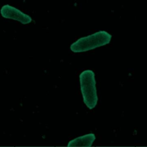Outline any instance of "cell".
<instances>
[{
	"label": "cell",
	"instance_id": "6da1fadb",
	"mask_svg": "<svg viewBox=\"0 0 147 147\" xmlns=\"http://www.w3.org/2000/svg\"><path fill=\"white\" fill-rule=\"evenodd\" d=\"M111 35L106 31H99L90 36L82 37L71 44V50L74 52H86L109 44Z\"/></svg>",
	"mask_w": 147,
	"mask_h": 147
},
{
	"label": "cell",
	"instance_id": "7a4b0ae2",
	"mask_svg": "<svg viewBox=\"0 0 147 147\" xmlns=\"http://www.w3.org/2000/svg\"><path fill=\"white\" fill-rule=\"evenodd\" d=\"M79 80L83 101L88 109H92L98 102L94 72L90 69L83 71L79 75Z\"/></svg>",
	"mask_w": 147,
	"mask_h": 147
},
{
	"label": "cell",
	"instance_id": "3957f363",
	"mask_svg": "<svg viewBox=\"0 0 147 147\" xmlns=\"http://www.w3.org/2000/svg\"><path fill=\"white\" fill-rule=\"evenodd\" d=\"M1 16L8 19L14 20L23 24H28L32 22V18L19 9L9 5H5L1 9Z\"/></svg>",
	"mask_w": 147,
	"mask_h": 147
},
{
	"label": "cell",
	"instance_id": "277c9868",
	"mask_svg": "<svg viewBox=\"0 0 147 147\" xmlns=\"http://www.w3.org/2000/svg\"><path fill=\"white\" fill-rule=\"evenodd\" d=\"M95 140V136L90 133L78 137L68 142V146H91Z\"/></svg>",
	"mask_w": 147,
	"mask_h": 147
}]
</instances>
